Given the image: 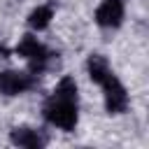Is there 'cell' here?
<instances>
[{
    "label": "cell",
    "instance_id": "obj_8",
    "mask_svg": "<svg viewBox=\"0 0 149 149\" xmlns=\"http://www.w3.org/2000/svg\"><path fill=\"white\" fill-rule=\"evenodd\" d=\"M51 19H54V7H51V5H40L37 9L30 12L28 23H30L33 30H44V28L51 23Z\"/></svg>",
    "mask_w": 149,
    "mask_h": 149
},
{
    "label": "cell",
    "instance_id": "obj_9",
    "mask_svg": "<svg viewBox=\"0 0 149 149\" xmlns=\"http://www.w3.org/2000/svg\"><path fill=\"white\" fill-rule=\"evenodd\" d=\"M54 93H56V95H63V98L77 100V84H74V79H72V77H63Z\"/></svg>",
    "mask_w": 149,
    "mask_h": 149
},
{
    "label": "cell",
    "instance_id": "obj_6",
    "mask_svg": "<svg viewBox=\"0 0 149 149\" xmlns=\"http://www.w3.org/2000/svg\"><path fill=\"white\" fill-rule=\"evenodd\" d=\"M86 68H88V77H91L95 84H102L105 79H109V77L114 74L112 68H109V63H107V58L100 56V54H91Z\"/></svg>",
    "mask_w": 149,
    "mask_h": 149
},
{
    "label": "cell",
    "instance_id": "obj_2",
    "mask_svg": "<svg viewBox=\"0 0 149 149\" xmlns=\"http://www.w3.org/2000/svg\"><path fill=\"white\" fill-rule=\"evenodd\" d=\"M16 54L30 61L33 72L44 70V65H47V61H49V56H51L49 49H47L42 42H37V37H33V35H23V37H21V42H19V47H16Z\"/></svg>",
    "mask_w": 149,
    "mask_h": 149
},
{
    "label": "cell",
    "instance_id": "obj_7",
    "mask_svg": "<svg viewBox=\"0 0 149 149\" xmlns=\"http://www.w3.org/2000/svg\"><path fill=\"white\" fill-rule=\"evenodd\" d=\"M12 142L19 144V147H28V149H35V147H42L47 140L33 130V128H14L12 130Z\"/></svg>",
    "mask_w": 149,
    "mask_h": 149
},
{
    "label": "cell",
    "instance_id": "obj_1",
    "mask_svg": "<svg viewBox=\"0 0 149 149\" xmlns=\"http://www.w3.org/2000/svg\"><path fill=\"white\" fill-rule=\"evenodd\" d=\"M44 119L61 130H72L77 126V100L54 93L44 105Z\"/></svg>",
    "mask_w": 149,
    "mask_h": 149
},
{
    "label": "cell",
    "instance_id": "obj_5",
    "mask_svg": "<svg viewBox=\"0 0 149 149\" xmlns=\"http://www.w3.org/2000/svg\"><path fill=\"white\" fill-rule=\"evenodd\" d=\"M95 21L102 28H116L123 21V2L121 0H102L95 9Z\"/></svg>",
    "mask_w": 149,
    "mask_h": 149
},
{
    "label": "cell",
    "instance_id": "obj_3",
    "mask_svg": "<svg viewBox=\"0 0 149 149\" xmlns=\"http://www.w3.org/2000/svg\"><path fill=\"white\" fill-rule=\"evenodd\" d=\"M100 86L105 88V107H107V112H109V114H121V112H126V107H128V93H126L123 84L112 74V77L105 79Z\"/></svg>",
    "mask_w": 149,
    "mask_h": 149
},
{
    "label": "cell",
    "instance_id": "obj_4",
    "mask_svg": "<svg viewBox=\"0 0 149 149\" xmlns=\"http://www.w3.org/2000/svg\"><path fill=\"white\" fill-rule=\"evenodd\" d=\"M33 86H35V77H33V74L14 72V70L0 72V93H5V95H19V93H26V91L33 88Z\"/></svg>",
    "mask_w": 149,
    "mask_h": 149
}]
</instances>
